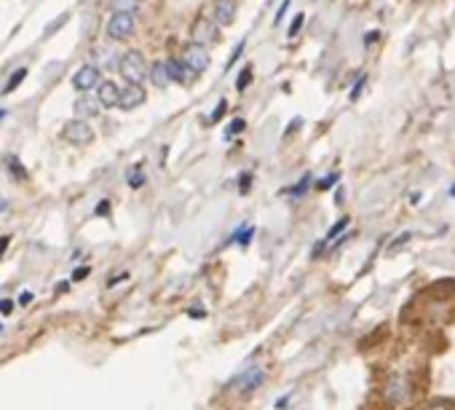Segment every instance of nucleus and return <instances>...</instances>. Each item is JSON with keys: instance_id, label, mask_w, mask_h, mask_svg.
Returning a JSON list of instances; mask_svg holds the SVG:
<instances>
[{"instance_id": "a19ab883", "label": "nucleus", "mask_w": 455, "mask_h": 410, "mask_svg": "<svg viewBox=\"0 0 455 410\" xmlns=\"http://www.w3.org/2000/svg\"><path fill=\"white\" fill-rule=\"evenodd\" d=\"M428 410H450L447 405H434V408H428Z\"/></svg>"}, {"instance_id": "7c9ffc66", "label": "nucleus", "mask_w": 455, "mask_h": 410, "mask_svg": "<svg viewBox=\"0 0 455 410\" xmlns=\"http://www.w3.org/2000/svg\"><path fill=\"white\" fill-rule=\"evenodd\" d=\"M11 311H14V301H0V314L3 317H8Z\"/></svg>"}, {"instance_id": "412c9836", "label": "nucleus", "mask_w": 455, "mask_h": 410, "mask_svg": "<svg viewBox=\"0 0 455 410\" xmlns=\"http://www.w3.org/2000/svg\"><path fill=\"white\" fill-rule=\"evenodd\" d=\"M303 22H305V14H298L295 19H292V25H289V38H295L298 32H300V27H303Z\"/></svg>"}, {"instance_id": "f03ea898", "label": "nucleus", "mask_w": 455, "mask_h": 410, "mask_svg": "<svg viewBox=\"0 0 455 410\" xmlns=\"http://www.w3.org/2000/svg\"><path fill=\"white\" fill-rule=\"evenodd\" d=\"M107 38L110 41H126L132 32H134V14H123V11H115L107 22Z\"/></svg>"}, {"instance_id": "a878e982", "label": "nucleus", "mask_w": 455, "mask_h": 410, "mask_svg": "<svg viewBox=\"0 0 455 410\" xmlns=\"http://www.w3.org/2000/svg\"><path fill=\"white\" fill-rule=\"evenodd\" d=\"M129 185H132V188H142V185H145V175H142V172L129 175Z\"/></svg>"}, {"instance_id": "1a4fd4ad", "label": "nucleus", "mask_w": 455, "mask_h": 410, "mask_svg": "<svg viewBox=\"0 0 455 410\" xmlns=\"http://www.w3.org/2000/svg\"><path fill=\"white\" fill-rule=\"evenodd\" d=\"M73 86L78 91H89L94 86H99V67H94V64H86V67H80L76 76H73Z\"/></svg>"}, {"instance_id": "aec40b11", "label": "nucleus", "mask_w": 455, "mask_h": 410, "mask_svg": "<svg viewBox=\"0 0 455 410\" xmlns=\"http://www.w3.org/2000/svg\"><path fill=\"white\" fill-rule=\"evenodd\" d=\"M249 83H252V67H244L241 76H239V81H236V89L244 91L246 86H249Z\"/></svg>"}, {"instance_id": "ddd939ff", "label": "nucleus", "mask_w": 455, "mask_h": 410, "mask_svg": "<svg viewBox=\"0 0 455 410\" xmlns=\"http://www.w3.org/2000/svg\"><path fill=\"white\" fill-rule=\"evenodd\" d=\"M148 78L153 81L155 89H167L169 83H172V78L167 73V62H155L153 67H148Z\"/></svg>"}, {"instance_id": "9b49d317", "label": "nucleus", "mask_w": 455, "mask_h": 410, "mask_svg": "<svg viewBox=\"0 0 455 410\" xmlns=\"http://www.w3.org/2000/svg\"><path fill=\"white\" fill-rule=\"evenodd\" d=\"M99 110H102V105H99L97 97H80V100L76 102V116L80 118V121H86V118H97Z\"/></svg>"}, {"instance_id": "7ed1b4c3", "label": "nucleus", "mask_w": 455, "mask_h": 410, "mask_svg": "<svg viewBox=\"0 0 455 410\" xmlns=\"http://www.w3.org/2000/svg\"><path fill=\"white\" fill-rule=\"evenodd\" d=\"M265 383V370L262 367H249V370H244V373H239L236 378H233V389H239L241 395H249V392H255V389H260Z\"/></svg>"}, {"instance_id": "e433bc0d", "label": "nucleus", "mask_w": 455, "mask_h": 410, "mask_svg": "<svg viewBox=\"0 0 455 410\" xmlns=\"http://www.w3.org/2000/svg\"><path fill=\"white\" fill-rule=\"evenodd\" d=\"M300 123H303V121H300V118H295V121H292V123H289V126H287V135H292V132H295V129H298Z\"/></svg>"}, {"instance_id": "393cba45", "label": "nucleus", "mask_w": 455, "mask_h": 410, "mask_svg": "<svg viewBox=\"0 0 455 410\" xmlns=\"http://www.w3.org/2000/svg\"><path fill=\"white\" fill-rule=\"evenodd\" d=\"M308 180H311V175H305L303 180L298 182V185H295V188H292L289 193H292V196H300V193H305V188H308Z\"/></svg>"}, {"instance_id": "39448f33", "label": "nucleus", "mask_w": 455, "mask_h": 410, "mask_svg": "<svg viewBox=\"0 0 455 410\" xmlns=\"http://www.w3.org/2000/svg\"><path fill=\"white\" fill-rule=\"evenodd\" d=\"M190 35H193V43H198V46H212L220 41L217 25L209 22V19H196V25H193Z\"/></svg>"}, {"instance_id": "79ce46f5", "label": "nucleus", "mask_w": 455, "mask_h": 410, "mask_svg": "<svg viewBox=\"0 0 455 410\" xmlns=\"http://www.w3.org/2000/svg\"><path fill=\"white\" fill-rule=\"evenodd\" d=\"M3 116H6V110H0V118H3Z\"/></svg>"}, {"instance_id": "0eeeda50", "label": "nucleus", "mask_w": 455, "mask_h": 410, "mask_svg": "<svg viewBox=\"0 0 455 410\" xmlns=\"http://www.w3.org/2000/svg\"><path fill=\"white\" fill-rule=\"evenodd\" d=\"M145 100H148V94L142 89V83H129V86L121 89V94H118V105H121L123 110H134V107H139Z\"/></svg>"}, {"instance_id": "58836bf2", "label": "nucleus", "mask_w": 455, "mask_h": 410, "mask_svg": "<svg viewBox=\"0 0 455 410\" xmlns=\"http://www.w3.org/2000/svg\"><path fill=\"white\" fill-rule=\"evenodd\" d=\"M64 289H70V282H59L57 285V292H64Z\"/></svg>"}, {"instance_id": "f704fd0d", "label": "nucleus", "mask_w": 455, "mask_h": 410, "mask_svg": "<svg viewBox=\"0 0 455 410\" xmlns=\"http://www.w3.org/2000/svg\"><path fill=\"white\" fill-rule=\"evenodd\" d=\"M8 242H11V236H0V258H3V252L8 250Z\"/></svg>"}, {"instance_id": "cd10ccee", "label": "nucleus", "mask_w": 455, "mask_h": 410, "mask_svg": "<svg viewBox=\"0 0 455 410\" xmlns=\"http://www.w3.org/2000/svg\"><path fill=\"white\" fill-rule=\"evenodd\" d=\"M287 8H289V0H281L279 11H276V16H273V25H281V16L287 14Z\"/></svg>"}, {"instance_id": "20e7f679", "label": "nucleus", "mask_w": 455, "mask_h": 410, "mask_svg": "<svg viewBox=\"0 0 455 410\" xmlns=\"http://www.w3.org/2000/svg\"><path fill=\"white\" fill-rule=\"evenodd\" d=\"M182 62L193 70V73H204L206 67H209V51H206V46H198V43H190L185 48V54H182Z\"/></svg>"}, {"instance_id": "2eb2a0df", "label": "nucleus", "mask_w": 455, "mask_h": 410, "mask_svg": "<svg viewBox=\"0 0 455 410\" xmlns=\"http://www.w3.org/2000/svg\"><path fill=\"white\" fill-rule=\"evenodd\" d=\"M24 78H27V70H24V67H19V70H14V76L8 78V83L3 86V94H11V91H14L16 86H19L22 81H24Z\"/></svg>"}, {"instance_id": "dca6fc26", "label": "nucleus", "mask_w": 455, "mask_h": 410, "mask_svg": "<svg viewBox=\"0 0 455 410\" xmlns=\"http://www.w3.org/2000/svg\"><path fill=\"white\" fill-rule=\"evenodd\" d=\"M94 57H97V64H94V67H110V64L115 62L113 51H107V48H97V51H94Z\"/></svg>"}, {"instance_id": "37998d69", "label": "nucleus", "mask_w": 455, "mask_h": 410, "mask_svg": "<svg viewBox=\"0 0 455 410\" xmlns=\"http://www.w3.org/2000/svg\"><path fill=\"white\" fill-rule=\"evenodd\" d=\"M0 333H3V324H0Z\"/></svg>"}, {"instance_id": "c756f323", "label": "nucleus", "mask_w": 455, "mask_h": 410, "mask_svg": "<svg viewBox=\"0 0 455 410\" xmlns=\"http://www.w3.org/2000/svg\"><path fill=\"white\" fill-rule=\"evenodd\" d=\"M89 273H91L89 266H80V268H76V271H73V282H80V279H86Z\"/></svg>"}, {"instance_id": "c9c22d12", "label": "nucleus", "mask_w": 455, "mask_h": 410, "mask_svg": "<svg viewBox=\"0 0 455 410\" xmlns=\"http://www.w3.org/2000/svg\"><path fill=\"white\" fill-rule=\"evenodd\" d=\"M19 303H22V306L32 303V292H22V295H19Z\"/></svg>"}, {"instance_id": "f3484780", "label": "nucleus", "mask_w": 455, "mask_h": 410, "mask_svg": "<svg viewBox=\"0 0 455 410\" xmlns=\"http://www.w3.org/2000/svg\"><path fill=\"white\" fill-rule=\"evenodd\" d=\"M405 392H407V383H405V378H394V381H391V386H388V395L394 397V399H402V397H405Z\"/></svg>"}, {"instance_id": "423d86ee", "label": "nucleus", "mask_w": 455, "mask_h": 410, "mask_svg": "<svg viewBox=\"0 0 455 410\" xmlns=\"http://www.w3.org/2000/svg\"><path fill=\"white\" fill-rule=\"evenodd\" d=\"M64 139L73 142V145H86V142L94 139V132H91V126L86 121L76 118V121L64 123Z\"/></svg>"}, {"instance_id": "6e6552de", "label": "nucleus", "mask_w": 455, "mask_h": 410, "mask_svg": "<svg viewBox=\"0 0 455 410\" xmlns=\"http://www.w3.org/2000/svg\"><path fill=\"white\" fill-rule=\"evenodd\" d=\"M214 25H233L236 22V14H239V6H236V0H214Z\"/></svg>"}, {"instance_id": "f257e3e1", "label": "nucleus", "mask_w": 455, "mask_h": 410, "mask_svg": "<svg viewBox=\"0 0 455 410\" xmlns=\"http://www.w3.org/2000/svg\"><path fill=\"white\" fill-rule=\"evenodd\" d=\"M118 73H121L129 83H142L148 78V62L139 51H126L118 60Z\"/></svg>"}, {"instance_id": "ea45409f", "label": "nucleus", "mask_w": 455, "mask_h": 410, "mask_svg": "<svg viewBox=\"0 0 455 410\" xmlns=\"http://www.w3.org/2000/svg\"><path fill=\"white\" fill-rule=\"evenodd\" d=\"M8 210V204H6V198H0V212H6Z\"/></svg>"}, {"instance_id": "b1692460", "label": "nucleus", "mask_w": 455, "mask_h": 410, "mask_svg": "<svg viewBox=\"0 0 455 410\" xmlns=\"http://www.w3.org/2000/svg\"><path fill=\"white\" fill-rule=\"evenodd\" d=\"M244 46H246V41H239V46L233 48V54H230V60H227L225 70H230V67H233V62H236V60H239V57L244 54Z\"/></svg>"}, {"instance_id": "5701e85b", "label": "nucleus", "mask_w": 455, "mask_h": 410, "mask_svg": "<svg viewBox=\"0 0 455 410\" xmlns=\"http://www.w3.org/2000/svg\"><path fill=\"white\" fill-rule=\"evenodd\" d=\"M252 233H255V228H244L241 233H236V236H233V242H239L241 247H246V244H249V239H252Z\"/></svg>"}, {"instance_id": "4468645a", "label": "nucleus", "mask_w": 455, "mask_h": 410, "mask_svg": "<svg viewBox=\"0 0 455 410\" xmlns=\"http://www.w3.org/2000/svg\"><path fill=\"white\" fill-rule=\"evenodd\" d=\"M6 167H8V172H11V175H14L19 182L27 180V169H24L22 164H19V161H16V156H8V158H6Z\"/></svg>"}, {"instance_id": "a211bd4d", "label": "nucleus", "mask_w": 455, "mask_h": 410, "mask_svg": "<svg viewBox=\"0 0 455 410\" xmlns=\"http://www.w3.org/2000/svg\"><path fill=\"white\" fill-rule=\"evenodd\" d=\"M244 126H246V121H244V118H233V121L227 123V129H225V139H233L236 135H241Z\"/></svg>"}, {"instance_id": "473e14b6", "label": "nucleus", "mask_w": 455, "mask_h": 410, "mask_svg": "<svg viewBox=\"0 0 455 410\" xmlns=\"http://www.w3.org/2000/svg\"><path fill=\"white\" fill-rule=\"evenodd\" d=\"M249 185H252V175H241V191L244 193L249 191Z\"/></svg>"}, {"instance_id": "4c0bfd02", "label": "nucleus", "mask_w": 455, "mask_h": 410, "mask_svg": "<svg viewBox=\"0 0 455 410\" xmlns=\"http://www.w3.org/2000/svg\"><path fill=\"white\" fill-rule=\"evenodd\" d=\"M188 314H190V317H206V314H204V311H196V306H193V308H190V311H188Z\"/></svg>"}, {"instance_id": "2f4dec72", "label": "nucleus", "mask_w": 455, "mask_h": 410, "mask_svg": "<svg viewBox=\"0 0 455 410\" xmlns=\"http://www.w3.org/2000/svg\"><path fill=\"white\" fill-rule=\"evenodd\" d=\"M107 212H110V201H107V198H102V201L97 204V214H107Z\"/></svg>"}, {"instance_id": "9d476101", "label": "nucleus", "mask_w": 455, "mask_h": 410, "mask_svg": "<svg viewBox=\"0 0 455 410\" xmlns=\"http://www.w3.org/2000/svg\"><path fill=\"white\" fill-rule=\"evenodd\" d=\"M118 94H121V89H118L113 81H102V83L97 86V100H99V105L102 107L118 105Z\"/></svg>"}, {"instance_id": "6ab92c4d", "label": "nucleus", "mask_w": 455, "mask_h": 410, "mask_svg": "<svg viewBox=\"0 0 455 410\" xmlns=\"http://www.w3.org/2000/svg\"><path fill=\"white\" fill-rule=\"evenodd\" d=\"M139 0H113V11H123V14H132Z\"/></svg>"}, {"instance_id": "bb28decb", "label": "nucleus", "mask_w": 455, "mask_h": 410, "mask_svg": "<svg viewBox=\"0 0 455 410\" xmlns=\"http://www.w3.org/2000/svg\"><path fill=\"white\" fill-rule=\"evenodd\" d=\"M349 226V217H343V220H337V223H335L332 228H330V233H327V236H330V239H332V236H337V233H340V231H343V228Z\"/></svg>"}, {"instance_id": "4be33fe9", "label": "nucleus", "mask_w": 455, "mask_h": 410, "mask_svg": "<svg viewBox=\"0 0 455 410\" xmlns=\"http://www.w3.org/2000/svg\"><path fill=\"white\" fill-rule=\"evenodd\" d=\"M225 110H227V102H225V100H220V105H217V107H214V110H212V116H209V121L217 123V121H220V118H223V116H225Z\"/></svg>"}, {"instance_id": "c85d7f7f", "label": "nucleus", "mask_w": 455, "mask_h": 410, "mask_svg": "<svg viewBox=\"0 0 455 410\" xmlns=\"http://www.w3.org/2000/svg\"><path fill=\"white\" fill-rule=\"evenodd\" d=\"M335 182H337V172H335V175H327L324 180H318V188H321V191H327V188H332Z\"/></svg>"}, {"instance_id": "f8f14e48", "label": "nucleus", "mask_w": 455, "mask_h": 410, "mask_svg": "<svg viewBox=\"0 0 455 410\" xmlns=\"http://www.w3.org/2000/svg\"><path fill=\"white\" fill-rule=\"evenodd\" d=\"M167 73H169V78L174 81V83H188L190 78L196 76L185 62H180V60H169L167 62Z\"/></svg>"}, {"instance_id": "72a5a7b5", "label": "nucleus", "mask_w": 455, "mask_h": 410, "mask_svg": "<svg viewBox=\"0 0 455 410\" xmlns=\"http://www.w3.org/2000/svg\"><path fill=\"white\" fill-rule=\"evenodd\" d=\"M362 86H364V78H359V83H356V86L351 89V100H356V97H359V91H362Z\"/></svg>"}]
</instances>
